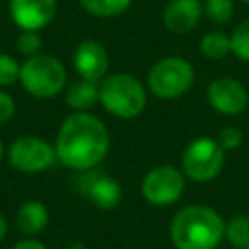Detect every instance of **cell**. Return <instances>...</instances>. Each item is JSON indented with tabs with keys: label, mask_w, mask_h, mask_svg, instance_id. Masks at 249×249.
<instances>
[{
	"label": "cell",
	"mask_w": 249,
	"mask_h": 249,
	"mask_svg": "<svg viewBox=\"0 0 249 249\" xmlns=\"http://www.w3.org/2000/svg\"><path fill=\"white\" fill-rule=\"evenodd\" d=\"M142 196L154 206L177 202L185 191V173L173 165H156L142 179Z\"/></svg>",
	"instance_id": "cell-7"
},
{
	"label": "cell",
	"mask_w": 249,
	"mask_h": 249,
	"mask_svg": "<svg viewBox=\"0 0 249 249\" xmlns=\"http://www.w3.org/2000/svg\"><path fill=\"white\" fill-rule=\"evenodd\" d=\"M16 222H18L19 230L27 235L41 233L49 224V210L39 200H27L18 208Z\"/></svg>",
	"instance_id": "cell-14"
},
{
	"label": "cell",
	"mask_w": 249,
	"mask_h": 249,
	"mask_svg": "<svg viewBox=\"0 0 249 249\" xmlns=\"http://www.w3.org/2000/svg\"><path fill=\"white\" fill-rule=\"evenodd\" d=\"M226 152L214 138H196L193 140L181 156V167L187 179L195 183H210L216 179L224 167Z\"/></svg>",
	"instance_id": "cell-6"
},
{
	"label": "cell",
	"mask_w": 249,
	"mask_h": 249,
	"mask_svg": "<svg viewBox=\"0 0 249 249\" xmlns=\"http://www.w3.org/2000/svg\"><path fill=\"white\" fill-rule=\"evenodd\" d=\"M12 249H47L41 241H35V239H25V241H19L16 243Z\"/></svg>",
	"instance_id": "cell-25"
},
{
	"label": "cell",
	"mask_w": 249,
	"mask_h": 249,
	"mask_svg": "<svg viewBox=\"0 0 249 249\" xmlns=\"http://www.w3.org/2000/svg\"><path fill=\"white\" fill-rule=\"evenodd\" d=\"M19 82L23 89L39 99H49L58 95L66 86L64 64L51 54H33L21 64Z\"/></svg>",
	"instance_id": "cell-4"
},
{
	"label": "cell",
	"mask_w": 249,
	"mask_h": 249,
	"mask_svg": "<svg viewBox=\"0 0 249 249\" xmlns=\"http://www.w3.org/2000/svg\"><path fill=\"white\" fill-rule=\"evenodd\" d=\"M193 82V64L183 56H163L148 72V89L160 99L181 97L191 89Z\"/></svg>",
	"instance_id": "cell-5"
},
{
	"label": "cell",
	"mask_w": 249,
	"mask_h": 249,
	"mask_svg": "<svg viewBox=\"0 0 249 249\" xmlns=\"http://www.w3.org/2000/svg\"><path fill=\"white\" fill-rule=\"evenodd\" d=\"M10 18L21 31L47 27L56 14V0H10Z\"/></svg>",
	"instance_id": "cell-11"
},
{
	"label": "cell",
	"mask_w": 249,
	"mask_h": 249,
	"mask_svg": "<svg viewBox=\"0 0 249 249\" xmlns=\"http://www.w3.org/2000/svg\"><path fill=\"white\" fill-rule=\"evenodd\" d=\"M8 160L14 169L23 173H39L49 169L54 160L56 152L47 140L39 136H19L8 148Z\"/></svg>",
	"instance_id": "cell-8"
},
{
	"label": "cell",
	"mask_w": 249,
	"mask_h": 249,
	"mask_svg": "<svg viewBox=\"0 0 249 249\" xmlns=\"http://www.w3.org/2000/svg\"><path fill=\"white\" fill-rule=\"evenodd\" d=\"M224 239L233 249H249V214H237L226 222Z\"/></svg>",
	"instance_id": "cell-16"
},
{
	"label": "cell",
	"mask_w": 249,
	"mask_h": 249,
	"mask_svg": "<svg viewBox=\"0 0 249 249\" xmlns=\"http://www.w3.org/2000/svg\"><path fill=\"white\" fill-rule=\"evenodd\" d=\"M241 2H243V4H249V0H241Z\"/></svg>",
	"instance_id": "cell-28"
},
{
	"label": "cell",
	"mask_w": 249,
	"mask_h": 249,
	"mask_svg": "<svg viewBox=\"0 0 249 249\" xmlns=\"http://www.w3.org/2000/svg\"><path fill=\"white\" fill-rule=\"evenodd\" d=\"M78 191L93 206H97L101 210H111V208L119 206V202L123 198V189H121L119 181L97 167L82 171V175L78 177Z\"/></svg>",
	"instance_id": "cell-9"
},
{
	"label": "cell",
	"mask_w": 249,
	"mask_h": 249,
	"mask_svg": "<svg viewBox=\"0 0 249 249\" xmlns=\"http://www.w3.org/2000/svg\"><path fill=\"white\" fill-rule=\"evenodd\" d=\"M99 101V82L86 78L76 80L66 89V105L74 111H88Z\"/></svg>",
	"instance_id": "cell-15"
},
{
	"label": "cell",
	"mask_w": 249,
	"mask_h": 249,
	"mask_svg": "<svg viewBox=\"0 0 249 249\" xmlns=\"http://www.w3.org/2000/svg\"><path fill=\"white\" fill-rule=\"evenodd\" d=\"M16 49H18V53H21L25 56L39 54V51H41L39 31H21L18 41H16Z\"/></svg>",
	"instance_id": "cell-22"
},
{
	"label": "cell",
	"mask_w": 249,
	"mask_h": 249,
	"mask_svg": "<svg viewBox=\"0 0 249 249\" xmlns=\"http://www.w3.org/2000/svg\"><path fill=\"white\" fill-rule=\"evenodd\" d=\"M206 18L214 23H228L233 18V2L231 0H206L202 6Z\"/></svg>",
	"instance_id": "cell-20"
},
{
	"label": "cell",
	"mask_w": 249,
	"mask_h": 249,
	"mask_svg": "<svg viewBox=\"0 0 249 249\" xmlns=\"http://www.w3.org/2000/svg\"><path fill=\"white\" fill-rule=\"evenodd\" d=\"M109 146L111 138L105 123L88 111H76L62 121L54 152L64 167L86 171L97 167L105 160Z\"/></svg>",
	"instance_id": "cell-1"
},
{
	"label": "cell",
	"mask_w": 249,
	"mask_h": 249,
	"mask_svg": "<svg viewBox=\"0 0 249 249\" xmlns=\"http://www.w3.org/2000/svg\"><path fill=\"white\" fill-rule=\"evenodd\" d=\"M2 160H4V144L0 140V163H2Z\"/></svg>",
	"instance_id": "cell-27"
},
{
	"label": "cell",
	"mask_w": 249,
	"mask_h": 249,
	"mask_svg": "<svg viewBox=\"0 0 249 249\" xmlns=\"http://www.w3.org/2000/svg\"><path fill=\"white\" fill-rule=\"evenodd\" d=\"M218 144L222 146L224 152H230V150H237L241 144H243V132L237 128V126H224L218 134Z\"/></svg>",
	"instance_id": "cell-23"
},
{
	"label": "cell",
	"mask_w": 249,
	"mask_h": 249,
	"mask_svg": "<svg viewBox=\"0 0 249 249\" xmlns=\"http://www.w3.org/2000/svg\"><path fill=\"white\" fill-rule=\"evenodd\" d=\"M146 88L132 74H107L99 82V103L117 119H134L146 109Z\"/></svg>",
	"instance_id": "cell-3"
},
{
	"label": "cell",
	"mask_w": 249,
	"mask_h": 249,
	"mask_svg": "<svg viewBox=\"0 0 249 249\" xmlns=\"http://www.w3.org/2000/svg\"><path fill=\"white\" fill-rule=\"evenodd\" d=\"M72 62L80 78L91 82H101L109 72V54L105 47L93 39H84L76 45Z\"/></svg>",
	"instance_id": "cell-12"
},
{
	"label": "cell",
	"mask_w": 249,
	"mask_h": 249,
	"mask_svg": "<svg viewBox=\"0 0 249 249\" xmlns=\"http://www.w3.org/2000/svg\"><path fill=\"white\" fill-rule=\"evenodd\" d=\"M206 97L210 107L222 115H239L249 105V93L245 86L230 76L214 78L208 84Z\"/></svg>",
	"instance_id": "cell-10"
},
{
	"label": "cell",
	"mask_w": 249,
	"mask_h": 249,
	"mask_svg": "<svg viewBox=\"0 0 249 249\" xmlns=\"http://www.w3.org/2000/svg\"><path fill=\"white\" fill-rule=\"evenodd\" d=\"M16 113V103L12 99V95H8L6 91L0 89V124L8 123Z\"/></svg>",
	"instance_id": "cell-24"
},
{
	"label": "cell",
	"mask_w": 249,
	"mask_h": 249,
	"mask_svg": "<svg viewBox=\"0 0 249 249\" xmlns=\"http://www.w3.org/2000/svg\"><path fill=\"white\" fill-rule=\"evenodd\" d=\"M230 53H233L239 60L249 62V18L239 21L230 33Z\"/></svg>",
	"instance_id": "cell-19"
},
{
	"label": "cell",
	"mask_w": 249,
	"mask_h": 249,
	"mask_svg": "<svg viewBox=\"0 0 249 249\" xmlns=\"http://www.w3.org/2000/svg\"><path fill=\"white\" fill-rule=\"evenodd\" d=\"M80 4L91 16H97V18H115V16L124 14L130 8L132 0H80Z\"/></svg>",
	"instance_id": "cell-18"
},
{
	"label": "cell",
	"mask_w": 249,
	"mask_h": 249,
	"mask_svg": "<svg viewBox=\"0 0 249 249\" xmlns=\"http://www.w3.org/2000/svg\"><path fill=\"white\" fill-rule=\"evenodd\" d=\"M200 53L210 60H222L230 53V35L224 31H208L198 43Z\"/></svg>",
	"instance_id": "cell-17"
},
{
	"label": "cell",
	"mask_w": 249,
	"mask_h": 249,
	"mask_svg": "<svg viewBox=\"0 0 249 249\" xmlns=\"http://www.w3.org/2000/svg\"><path fill=\"white\" fill-rule=\"evenodd\" d=\"M19 70L21 64H18L14 56L0 53V86H12L19 82Z\"/></svg>",
	"instance_id": "cell-21"
},
{
	"label": "cell",
	"mask_w": 249,
	"mask_h": 249,
	"mask_svg": "<svg viewBox=\"0 0 249 249\" xmlns=\"http://www.w3.org/2000/svg\"><path fill=\"white\" fill-rule=\"evenodd\" d=\"M224 218L206 204H189L169 222L175 249H216L224 239Z\"/></svg>",
	"instance_id": "cell-2"
},
{
	"label": "cell",
	"mask_w": 249,
	"mask_h": 249,
	"mask_svg": "<svg viewBox=\"0 0 249 249\" xmlns=\"http://www.w3.org/2000/svg\"><path fill=\"white\" fill-rule=\"evenodd\" d=\"M202 12L200 0H169L163 8L161 21L169 33L183 35L198 25Z\"/></svg>",
	"instance_id": "cell-13"
},
{
	"label": "cell",
	"mask_w": 249,
	"mask_h": 249,
	"mask_svg": "<svg viewBox=\"0 0 249 249\" xmlns=\"http://www.w3.org/2000/svg\"><path fill=\"white\" fill-rule=\"evenodd\" d=\"M6 233H8V222H6L4 214H0V241L6 237Z\"/></svg>",
	"instance_id": "cell-26"
}]
</instances>
